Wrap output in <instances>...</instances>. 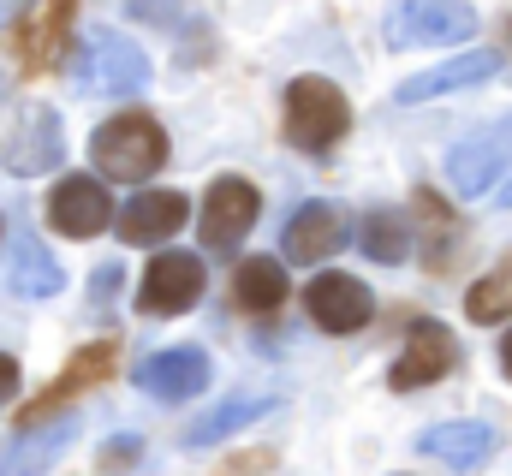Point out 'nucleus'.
<instances>
[{
    "label": "nucleus",
    "mask_w": 512,
    "mask_h": 476,
    "mask_svg": "<svg viewBox=\"0 0 512 476\" xmlns=\"http://www.w3.org/2000/svg\"><path fill=\"white\" fill-rule=\"evenodd\" d=\"M90 155H96V173H102V179H114V185H143V179H155L161 161H167V131L149 114H114L108 125H96Z\"/></svg>",
    "instance_id": "obj_1"
},
{
    "label": "nucleus",
    "mask_w": 512,
    "mask_h": 476,
    "mask_svg": "<svg viewBox=\"0 0 512 476\" xmlns=\"http://www.w3.org/2000/svg\"><path fill=\"white\" fill-rule=\"evenodd\" d=\"M352 125V102L340 96V84L328 78H292L286 84V137L310 155H322L328 143H340Z\"/></svg>",
    "instance_id": "obj_2"
},
{
    "label": "nucleus",
    "mask_w": 512,
    "mask_h": 476,
    "mask_svg": "<svg viewBox=\"0 0 512 476\" xmlns=\"http://www.w3.org/2000/svg\"><path fill=\"white\" fill-rule=\"evenodd\" d=\"M387 48H447L477 30L471 0H399L387 12Z\"/></svg>",
    "instance_id": "obj_3"
},
{
    "label": "nucleus",
    "mask_w": 512,
    "mask_h": 476,
    "mask_svg": "<svg viewBox=\"0 0 512 476\" xmlns=\"http://www.w3.org/2000/svg\"><path fill=\"white\" fill-rule=\"evenodd\" d=\"M507 167H512V114L465 131V137L447 149V179H453L459 197H483Z\"/></svg>",
    "instance_id": "obj_4"
},
{
    "label": "nucleus",
    "mask_w": 512,
    "mask_h": 476,
    "mask_svg": "<svg viewBox=\"0 0 512 476\" xmlns=\"http://www.w3.org/2000/svg\"><path fill=\"white\" fill-rule=\"evenodd\" d=\"M78 84H84L90 96H137V90L149 84V60H143V48L126 42V36L90 30V42H84V54H78Z\"/></svg>",
    "instance_id": "obj_5"
},
{
    "label": "nucleus",
    "mask_w": 512,
    "mask_h": 476,
    "mask_svg": "<svg viewBox=\"0 0 512 476\" xmlns=\"http://www.w3.org/2000/svg\"><path fill=\"white\" fill-rule=\"evenodd\" d=\"M66 161V125L54 108H24L18 125L0 137V167L18 173V179H36V173H54Z\"/></svg>",
    "instance_id": "obj_6"
},
{
    "label": "nucleus",
    "mask_w": 512,
    "mask_h": 476,
    "mask_svg": "<svg viewBox=\"0 0 512 476\" xmlns=\"http://www.w3.org/2000/svg\"><path fill=\"white\" fill-rule=\"evenodd\" d=\"M197 298H203V262L191 250H161L143 268V286H137L143 316H185Z\"/></svg>",
    "instance_id": "obj_7"
},
{
    "label": "nucleus",
    "mask_w": 512,
    "mask_h": 476,
    "mask_svg": "<svg viewBox=\"0 0 512 476\" xmlns=\"http://www.w3.org/2000/svg\"><path fill=\"white\" fill-rule=\"evenodd\" d=\"M72 441H78V411L36 417V423H24V429L0 447V476H48Z\"/></svg>",
    "instance_id": "obj_8"
},
{
    "label": "nucleus",
    "mask_w": 512,
    "mask_h": 476,
    "mask_svg": "<svg viewBox=\"0 0 512 476\" xmlns=\"http://www.w3.org/2000/svg\"><path fill=\"white\" fill-rule=\"evenodd\" d=\"M453 363H459V340H453L441 322H417V328H411V340L399 346V357L387 363V387H393V393L435 387Z\"/></svg>",
    "instance_id": "obj_9"
},
{
    "label": "nucleus",
    "mask_w": 512,
    "mask_h": 476,
    "mask_svg": "<svg viewBox=\"0 0 512 476\" xmlns=\"http://www.w3.org/2000/svg\"><path fill=\"white\" fill-rule=\"evenodd\" d=\"M114 221V197L102 191V179L90 173H66L54 191H48V227L66 238H96Z\"/></svg>",
    "instance_id": "obj_10"
},
{
    "label": "nucleus",
    "mask_w": 512,
    "mask_h": 476,
    "mask_svg": "<svg viewBox=\"0 0 512 476\" xmlns=\"http://www.w3.org/2000/svg\"><path fill=\"white\" fill-rule=\"evenodd\" d=\"M304 304H310V322L328 328V334H358V328L376 316L370 286L352 280V274H316V280L304 286Z\"/></svg>",
    "instance_id": "obj_11"
},
{
    "label": "nucleus",
    "mask_w": 512,
    "mask_h": 476,
    "mask_svg": "<svg viewBox=\"0 0 512 476\" xmlns=\"http://www.w3.org/2000/svg\"><path fill=\"white\" fill-rule=\"evenodd\" d=\"M256 215H262V197H256L251 179H233V173L215 179V185H209V203H203V244L227 256V250L256 227Z\"/></svg>",
    "instance_id": "obj_12"
},
{
    "label": "nucleus",
    "mask_w": 512,
    "mask_h": 476,
    "mask_svg": "<svg viewBox=\"0 0 512 476\" xmlns=\"http://www.w3.org/2000/svg\"><path fill=\"white\" fill-rule=\"evenodd\" d=\"M137 387H143L149 399H161V405H179V399H191V393L209 387V352L173 346V352L143 357V363H137Z\"/></svg>",
    "instance_id": "obj_13"
},
{
    "label": "nucleus",
    "mask_w": 512,
    "mask_h": 476,
    "mask_svg": "<svg viewBox=\"0 0 512 476\" xmlns=\"http://www.w3.org/2000/svg\"><path fill=\"white\" fill-rule=\"evenodd\" d=\"M340 244H346V215L334 203H304L280 233V256L286 262H328Z\"/></svg>",
    "instance_id": "obj_14"
},
{
    "label": "nucleus",
    "mask_w": 512,
    "mask_h": 476,
    "mask_svg": "<svg viewBox=\"0 0 512 476\" xmlns=\"http://www.w3.org/2000/svg\"><path fill=\"white\" fill-rule=\"evenodd\" d=\"M495 72H501V54H495V48H471V54L435 66V72L405 78L393 102H399V108H417V102H435V96H447V90H471V84H483V78H495Z\"/></svg>",
    "instance_id": "obj_15"
},
{
    "label": "nucleus",
    "mask_w": 512,
    "mask_h": 476,
    "mask_svg": "<svg viewBox=\"0 0 512 476\" xmlns=\"http://www.w3.org/2000/svg\"><path fill=\"white\" fill-rule=\"evenodd\" d=\"M185 215H191L185 191H137L120 209V238L126 244H161L185 227Z\"/></svg>",
    "instance_id": "obj_16"
},
{
    "label": "nucleus",
    "mask_w": 512,
    "mask_h": 476,
    "mask_svg": "<svg viewBox=\"0 0 512 476\" xmlns=\"http://www.w3.org/2000/svg\"><path fill=\"white\" fill-rule=\"evenodd\" d=\"M286 292H292V280H286V262H280V256H251V262H239V274H233V304H239L245 316L280 310Z\"/></svg>",
    "instance_id": "obj_17"
},
{
    "label": "nucleus",
    "mask_w": 512,
    "mask_h": 476,
    "mask_svg": "<svg viewBox=\"0 0 512 476\" xmlns=\"http://www.w3.org/2000/svg\"><path fill=\"white\" fill-rule=\"evenodd\" d=\"M495 429L489 423H441V429H429L417 447L429 453V459H441V465H453V471H471V465H483L489 453H495Z\"/></svg>",
    "instance_id": "obj_18"
},
{
    "label": "nucleus",
    "mask_w": 512,
    "mask_h": 476,
    "mask_svg": "<svg viewBox=\"0 0 512 476\" xmlns=\"http://www.w3.org/2000/svg\"><path fill=\"white\" fill-rule=\"evenodd\" d=\"M274 405H280L274 393H239V399H221L215 411H203V417L191 423L185 447H197V453H203V447H221L233 429H245V423H256V417H268Z\"/></svg>",
    "instance_id": "obj_19"
},
{
    "label": "nucleus",
    "mask_w": 512,
    "mask_h": 476,
    "mask_svg": "<svg viewBox=\"0 0 512 476\" xmlns=\"http://www.w3.org/2000/svg\"><path fill=\"white\" fill-rule=\"evenodd\" d=\"M66 286V268L42 250V238L18 233V244H12V292L18 298H54Z\"/></svg>",
    "instance_id": "obj_20"
},
{
    "label": "nucleus",
    "mask_w": 512,
    "mask_h": 476,
    "mask_svg": "<svg viewBox=\"0 0 512 476\" xmlns=\"http://www.w3.org/2000/svg\"><path fill=\"white\" fill-rule=\"evenodd\" d=\"M465 310H471V322H507L512 316V256H501V262L465 292Z\"/></svg>",
    "instance_id": "obj_21"
},
{
    "label": "nucleus",
    "mask_w": 512,
    "mask_h": 476,
    "mask_svg": "<svg viewBox=\"0 0 512 476\" xmlns=\"http://www.w3.org/2000/svg\"><path fill=\"white\" fill-rule=\"evenodd\" d=\"M364 256L370 262H405L411 256V227H405V215H393V209H376L370 221H364Z\"/></svg>",
    "instance_id": "obj_22"
},
{
    "label": "nucleus",
    "mask_w": 512,
    "mask_h": 476,
    "mask_svg": "<svg viewBox=\"0 0 512 476\" xmlns=\"http://www.w3.org/2000/svg\"><path fill=\"white\" fill-rule=\"evenodd\" d=\"M131 12L149 24H173V0H131Z\"/></svg>",
    "instance_id": "obj_23"
},
{
    "label": "nucleus",
    "mask_w": 512,
    "mask_h": 476,
    "mask_svg": "<svg viewBox=\"0 0 512 476\" xmlns=\"http://www.w3.org/2000/svg\"><path fill=\"white\" fill-rule=\"evenodd\" d=\"M12 393H18V363H12V357L0 352V405H6Z\"/></svg>",
    "instance_id": "obj_24"
},
{
    "label": "nucleus",
    "mask_w": 512,
    "mask_h": 476,
    "mask_svg": "<svg viewBox=\"0 0 512 476\" xmlns=\"http://www.w3.org/2000/svg\"><path fill=\"white\" fill-rule=\"evenodd\" d=\"M24 6H30V0H0V24H12V18H18Z\"/></svg>",
    "instance_id": "obj_25"
},
{
    "label": "nucleus",
    "mask_w": 512,
    "mask_h": 476,
    "mask_svg": "<svg viewBox=\"0 0 512 476\" xmlns=\"http://www.w3.org/2000/svg\"><path fill=\"white\" fill-rule=\"evenodd\" d=\"M501 369H507V375H512V334H507V340H501Z\"/></svg>",
    "instance_id": "obj_26"
},
{
    "label": "nucleus",
    "mask_w": 512,
    "mask_h": 476,
    "mask_svg": "<svg viewBox=\"0 0 512 476\" xmlns=\"http://www.w3.org/2000/svg\"><path fill=\"white\" fill-rule=\"evenodd\" d=\"M501 209H512V179L501 185Z\"/></svg>",
    "instance_id": "obj_27"
}]
</instances>
